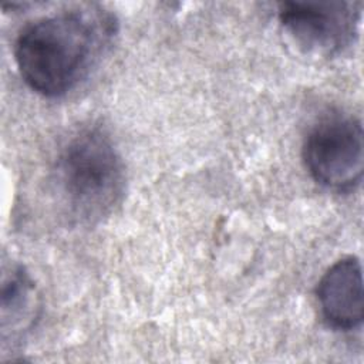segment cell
Returning <instances> with one entry per match:
<instances>
[{"label":"cell","instance_id":"obj_1","mask_svg":"<svg viewBox=\"0 0 364 364\" xmlns=\"http://www.w3.org/2000/svg\"><path fill=\"white\" fill-rule=\"evenodd\" d=\"M115 34L112 14L100 9H70L26 24L14 43L24 82L44 97L74 90L97 64Z\"/></svg>","mask_w":364,"mask_h":364},{"label":"cell","instance_id":"obj_2","mask_svg":"<svg viewBox=\"0 0 364 364\" xmlns=\"http://www.w3.org/2000/svg\"><path fill=\"white\" fill-rule=\"evenodd\" d=\"M54 182L71 216L95 223L121 202L125 168L108 134L88 127L73 134L61 146L54 165Z\"/></svg>","mask_w":364,"mask_h":364},{"label":"cell","instance_id":"obj_3","mask_svg":"<svg viewBox=\"0 0 364 364\" xmlns=\"http://www.w3.org/2000/svg\"><path fill=\"white\" fill-rule=\"evenodd\" d=\"M363 127L353 115L330 114L318 119L303 144V161L321 186L347 192L363 178Z\"/></svg>","mask_w":364,"mask_h":364},{"label":"cell","instance_id":"obj_4","mask_svg":"<svg viewBox=\"0 0 364 364\" xmlns=\"http://www.w3.org/2000/svg\"><path fill=\"white\" fill-rule=\"evenodd\" d=\"M279 20L300 50L331 55L353 41L360 9L340 1H286L280 4Z\"/></svg>","mask_w":364,"mask_h":364},{"label":"cell","instance_id":"obj_5","mask_svg":"<svg viewBox=\"0 0 364 364\" xmlns=\"http://www.w3.org/2000/svg\"><path fill=\"white\" fill-rule=\"evenodd\" d=\"M320 313L326 323L337 330H353L363 323V273L354 256L337 260L321 276L317 290Z\"/></svg>","mask_w":364,"mask_h":364},{"label":"cell","instance_id":"obj_6","mask_svg":"<svg viewBox=\"0 0 364 364\" xmlns=\"http://www.w3.org/2000/svg\"><path fill=\"white\" fill-rule=\"evenodd\" d=\"M3 331L11 330V336L33 326L37 317L38 296L36 286L21 267H14L3 283L1 291Z\"/></svg>","mask_w":364,"mask_h":364}]
</instances>
